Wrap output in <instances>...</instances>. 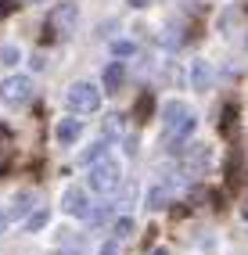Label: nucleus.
Returning a JSON list of instances; mask_svg holds the SVG:
<instances>
[{"label":"nucleus","mask_w":248,"mask_h":255,"mask_svg":"<svg viewBox=\"0 0 248 255\" xmlns=\"http://www.w3.org/2000/svg\"><path fill=\"white\" fill-rule=\"evenodd\" d=\"M11 11H18V0H0V18L11 14Z\"/></svg>","instance_id":"obj_20"},{"label":"nucleus","mask_w":248,"mask_h":255,"mask_svg":"<svg viewBox=\"0 0 248 255\" xmlns=\"http://www.w3.org/2000/svg\"><path fill=\"white\" fill-rule=\"evenodd\" d=\"M123 133V115H108L105 119V140H115Z\"/></svg>","instance_id":"obj_16"},{"label":"nucleus","mask_w":248,"mask_h":255,"mask_svg":"<svg viewBox=\"0 0 248 255\" xmlns=\"http://www.w3.org/2000/svg\"><path fill=\"white\" fill-rule=\"evenodd\" d=\"M133 50H137L133 40H115V43H112V54H115V58H129Z\"/></svg>","instance_id":"obj_19"},{"label":"nucleus","mask_w":248,"mask_h":255,"mask_svg":"<svg viewBox=\"0 0 248 255\" xmlns=\"http://www.w3.org/2000/svg\"><path fill=\"white\" fill-rule=\"evenodd\" d=\"M129 234H133V216H119L112 223V237H115V241H126Z\"/></svg>","instance_id":"obj_14"},{"label":"nucleus","mask_w":248,"mask_h":255,"mask_svg":"<svg viewBox=\"0 0 248 255\" xmlns=\"http://www.w3.org/2000/svg\"><path fill=\"white\" fill-rule=\"evenodd\" d=\"M76 25V4H54L47 14V32H69Z\"/></svg>","instance_id":"obj_4"},{"label":"nucleus","mask_w":248,"mask_h":255,"mask_svg":"<svg viewBox=\"0 0 248 255\" xmlns=\"http://www.w3.org/2000/svg\"><path fill=\"white\" fill-rule=\"evenodd\" d=\"M11 155H14V147H11V129L0 126V173L11 165Z\"/></svg>","instance_id":"obj_11"},{"label":"nucleus","mask_w":248,"mask_h":255,"mask_svg":"<svg viewBox=\"0 0 248 255\" xmlns=\"http://www.w3.org/2000/svg\"><path fill=\"white\" fill-rule=\"evenodd\" d=\"M123 79H126V65H123V61H108V65H105V76H101L105 94H115V90L123 87Z\"/></svg>","instance_id":"obj_7"},{"label":"nucleus","mask_w":248,"mask_h":255,"mask_svg":"<svg viewBox=\"0 0 248 255\" xmlns=\"http://www.w3.org/2000/svg\"><path fill=\"white\" fill-rule=\"evenodd\" d=\"M147 112H151V97H140V105H137V115L147 119Z\"/></svg>","instance_id":"obj_21"},{"label":"nucleus","mask_w":248,"mask_h":255,"mask_svg":"<svg viewBox=\"0 0 248 255\" xmlns=\"http://www.w3.org/2000/svg\"><path fill=\"white\" fill-rule=\"evenodd\" d=\"M4 227H7V209L0 205V234H4Z\"/></svg>","instance_id":"obj_24"},{"label":"nucleus","mask_w":248,"mask_h":255,"mask_svg":"<svg viewBox=\"0 0 248 255\" xmlns=\"http://www.w3.org/2000/svg\"><path fill=\"white\" fill-rule=\"evenodd\" d=\"M61 209L69 212V216H76V219H87V212H90V198H87V191L69 187V191H65V198H61Z\"/></svg>","instance_id":"obj_5"},{"label":"nucleus","mask_w":248,"mask_h":255,"mask_svg":"<svg viewBox=\"0 0 248 255\" xmlns=\"http://www.w3.org/2000/svg\"><path fill=\"white\" fill-rule=\"evenodd\" d=\"M112 212H115V205H101V209H90V212H87V219L101 227V223H108V219H112Z\"/></svg>","instance_id":"obj_17"},{"label":"nucleus","mask_w":248,"mask_h":255,"mask_svg":"<svg viewBox=\"0 0 248 255\" xmlns=\"http://www.w3.org/2000/svg\"><path fill=\"white\" fill-rule=\"evenodd\" d=\"M184 115H187V105H184V101H165V105H162V129H173Z\"/></svg>","instance_id":"obj_8"},{"label":"nucleus","mask_w":248,"mask_h":255,"mask_svg":"<svg viewBox=\"0 0 248 255\" xmlns=\"http://www.w3.org/2000/svg\"><path fill=\"white\" fill-rule=\"evenodd\" d=\"M54 133H58V140H61V144H72L79 133H83V123H79V119H61Z\"/></svg>","instance_id":"obj_9"},{"label":"nucleus","mask_w":248,"mask_h":255,"mask_svg":"<svg viewBox=\"0 0 248 255\" xmlns=\"http://www.w3.org/2000/svg\"><path fill=\"white\" fill-rule=\"evenodd\" d=\"M87 169H90V176H87V187H90V191H97V194H115V191H119V183H123L119 162H112V158L105 155V158H97V162L87 165Z\"/></svg>","instance_id":"obj_1"},{"label":"nucleus","mask_w":248,"mask_h":255,"mask_svg":"<svg viewBox=\"0 0 248 255\" xmlns=\"http://www.w3.org/2000/svg\"><path fill=\"white\" fill-rule=\"evenodd\" d=\"M47 223H51V209H47V205H40V209H32V212L25 216V230H29V234H36V230H43Z\"/></svg>","instance_id":"obj_10"},{"label":"nucleus","mask_w":248,"mask_h":255,"mask_svg":"<svg viewBox=\"0 0 248 255\" xmlns=\"http://www.w3.org/2000/svg\"><path fill=\"white\" fill-rule=\"evenodd\" d=\"M165 201H169V187H151V191H147V209H162Z\"/></svg>","instance_id":"obj_15"},{"label":"nucleus","mask_w":248,"mask_h":255,"mask_svg":"<svg viewBox=\"0 0 248 255\" xmlns=\"http://www.w3.org/2000/svg\"><path fill=\"white\" fill-rule=\"evenodd\" d=\"M151 255H169V248H155V252H151Z\"/></svg>","instance_id":"obj_25"},{"label":"nucleus","mask_w":248,"mask_h":255,"mask_svg":"<svg viewBox=\"0 0 248 255\" xmlns=\"http://www.w3.org/2000/svg\"><path fill=\"white\" fill-rule=\"evenodd\" d=\"M18 58H22V50L14 47V43H4V47H0V65H18Z\"/></svg>","instance_id":"obj_18"},{"label":"nucleus","mask_w":248,"mask_h":255,"mask_svg":"<svg viewBox=\"0 0 248 255\" xmlns=\"http://www.w3.org/2000/svg\"><path fill=\"white\" fill-rule=\"evenodd\" d=\"M29 212H32V194H29V191H22L18 198H14V209L7 212V219H25Z\"/></svg>","instance_id":"obj_12"},{"label":"nucleus","mask_w":248,"mask_h":255,"mask_svg":"<svg viewBox=\"0 0 248 255\" xmlns=\"http://www.w3.org/2000/svg\"><path fill=\"white\" fill-rule=\"evenodd\" d=\"M69 108L76 115H90L101 108V90L94 87V83H72L69 87Z\"/></svg>","instance_id":"obj_2"},{"label":"nucleus","mask_w":248,"mask_h":255,"mask_svg":"<svg viewBox=\"0 0 248 255\" xmlns=\"http://www.w3.org/2000/svg\"><path fill=\"white\" fill-rule=\"evenodd\" d=\"M32 69H36V72H40V69H47V58H43V54H36V58H32Z\"/></svg>","instance_id":"obj_23"},{"label":"nucleus","mask_w":248,"mask_h":255,"mask_svg":"<svg viewBox=\"0 0 248 255\" xmlns=\"http://www.w3.org/2000/svg\"><path fill=\"white\" fill-rule=\"evenodd\" d=\"M32 97V79L29 76H7V79H0V101L11 108H18L25 105V101Z\"/></svg>","instance_id":"obj_3"},{"label":"nucleus","mask_w":248,"mask_h":255,"mask_svg":"<svg viewBox=\"0 0 248 255\" xmlns=\"http://www.w3.org/2000/svg\"><path fill=\"white\" fill-rule=\"evenodd\" d=\"M101 255H119V241H115V237H112V241L101 248Z\"/></svg>","instance_id":"obj_22"},{"label":"nucleus","mask_w":248,"mask_h":255,"mask_svg":"<svg viewBox=\"0 0 248 255\" xmlns=\"http://www.w3.org/2000/svg\"><path fill=\"white\" fill-rule=\"evenodd\" d=\"M105 151H108V140H97V144H90L87 151H83L76 162H79V165H94L97 158H105Z\"/></svg>","instance_id":"obj_13"},{"label":"nucleus","mask_w":248,"mask_h":255,"mask_svg":"<svg viewBox=\"0 0 248 255\" xmlns=\"http://www.w3.org/2000/svg\"><path fill=\"white\" fill-rule=\"evenodd\" d=\"M187 79H191V90H209L212 87V65L205 58H194L191 69H187Z\"/></svg>","instance_id":"obj_6"}]
</instances>
